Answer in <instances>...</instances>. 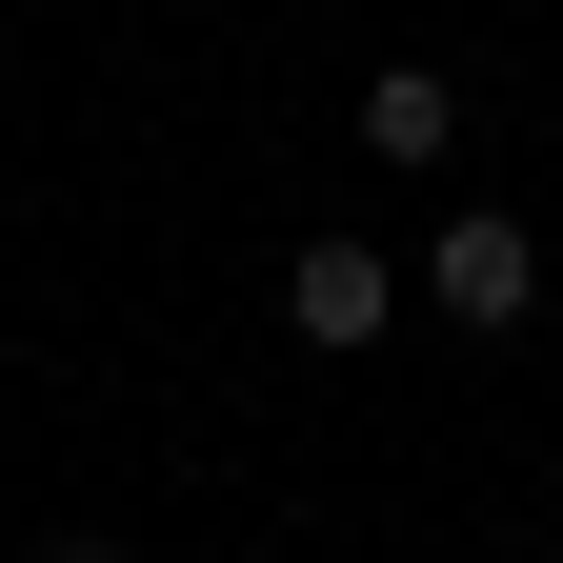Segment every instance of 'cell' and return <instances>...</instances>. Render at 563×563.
Returning a JSON list of instances; mask_svg holds the SVG:
<instances>
[{"instance_id":"6da1fadb","label":"cell","mask_w":563,"mask_h":563,"mask_svg":"<svg viewBox=\"0 0 563 563\" xmlns=\"http://www.w3.org/2000/svg\"><path fill=\"white\" fill-rule=\"evenodd\" d=\"M422 302H443L463 342H504V322L543 302V242L504 222V201H463V222H443V262H422Z\"/></svg>"},{"instance_id":"7a4b0ae2","label":"cell","mask_w":563,"mask_h":563,"mask_svg":"<svg viewBox=\"0 0 563 563\" xmlns=\"http://www.w3.org/2000/svg\"><path fill=\"white\" fill-rule=\"evenodd\" d=\"M282 322H302V342H383L402 322V262L383 242H302V262H282Z\"/></svg>"},{"instance_id":"3957f363","label":"cell","mask_w":563,"mask_h":563,"mask_svg":"<svg viewBox=\"0 0 563 563\" xmlns=\"http://www.w3.org/2000/svg\"><path fill=\"white\" fill-rule=\"evenodd\" d=\"M443 141H463L443 60H383V81H363V162H443Z\"/></svg>"},{"instance_id":"277c9868","label":"cell","mask_w":563,"mask_h":563,"mask_svg":"<svg viewBox=\"0 0 563 563\" xmlns=\"http://www.w3.org/2000/svg\"><path fill=\"white\" fill-rule=\"evenodd\" d=\"M41 563H121V543H41Z\"/></svg>"}]
</instances>
